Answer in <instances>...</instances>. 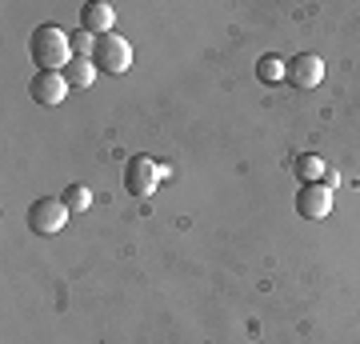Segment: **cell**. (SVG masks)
<instances>
[{
	"label": "cell",
	"mask_w": 360,
	"mask_h": 344,
	"mask_svg": "<svg viewBox=\"0 0 360 344\" xmlns=\"http://www.w3.org/2000/svg\"><path fill=\"white\" fill-rule=\"evenodd\" d=\"M28 49H32V60L40 72H65L72 60V37H65V28L56 25H40L28 40Z\"/></svg>",
	"instance_id": "1"
},
{
	"label": "cell",
	"mask_w": 360,
	"mask_h": 344,
	"mask_svg": "<svg viewBox=\"0 0 360 344\" xmlns=\"http://www.w3.org/2000/svg\"><path fill=\"white\" fill-rule=\"evenodd\" d=\"M165 177H172V168L153 160V156H132L129 165H124V189L132 196H153Z\"/></svg>",
	"instance_id": "2"
},
{
	"label": "cell",
	"mask_w": 360,
	"mask_h": 344,
	"mask_svg": "<svg viewBox=\"0 0 360 344\" xmlns=\"http://www.w3.org/2000/svg\"><path fill=\"white\" fill-rule=\"evenodd\" d=\"M92 60H96V68L120 77V72H129V68H132V44L120 37V32L96 37V52H92Z\"/></svg>",
	"instance_id": "3"
},
{
	"label": "cell",
	"mask_w": 360,
	"mask_h": 344,
	"mask_svg": "<svg viewBox=\"0 0 360 344\" xmlns=\"http://www.w3.org/2000/svg\"><path fill=\"white\" fill-rule=\"evenodd\" d=\"M68 204L56 200V196H40L32 208H28V229L37 232V236H52V232H60L68 224Z\"/></svg>",
	"instance_id": "4"
},
{
	"label": "cell",
	"mask_w": 360,
	"mask_h": 344,
	"mask_svg": "<svg viewBox=\"0 0 360 344\" xmlns=\"http://www.w3.org/2000/svg\"><path fill=\"white\" fill-rule=\"evenodd\" d=\"M296 212L304 220H328V212H333V189L304 184V189L296 192Z\"/></svg>",
	"instance_id": "5"
},
{
	"label": "cell",
	"mask_w": 360,
	"mask_h": 344,
	"mask_svg": "<svg viewBox=\"0 0 360 344\" xmlns=\"http://www.w3.org/2000/svg\"><path fill=\"white\" fill-rule=\"evenodd\" d=\"M288 84H296V89H316L324 80V60L321 56H312V52H300V56H292L288 60Z\"/></svg>",
	"instance_id": "6"
},
{
	"label": "cell",
	"mask_w": 360,
	"mask_h": 344,
	"mask_svg": "<svg viewBox=\"0 0 360 344\" xmlns=\"http://www.w3.org/2000/svg\"><path fill=\"white\" fill-rule=\"evenodd\" d=\"M68 84L65 80V72H37V80H32V101L37 104H65V96H68Z\"/></svg>",
	"instance_id": "7"
},
{
	"label": "cell",
	"mask_w": 360,
	"mask_h": 344,
	"mask_svg": "<svg viewBox=\"0 0 360 344\" xmlns=\"http://www.w3.org/2000/svg\"><path fill=\"white\" fill-rule=\"evenodd\" d=\"M112 25H116L112 4H104V0H89V4L80 8V28L92 32V37H108V32H116Z\"/></svg>",
	"instance_id": "8"
},
{
	"label": "cell",
	"mask_w": 360,
	"mask_h": 344,
	"mask_svg": "<svg viewBox=\"0 0 360 344\" xmlns=\"http://www.w3.org/2000/svg\"><path fill=\"white\" fill-rule=\"evenodd\" d=\"M96 60L92 56H72L68 60V68H65V80L72 84V89H92V80H96Z\"/></svg>",
	"instance_id": "9"
},
{
	"label": "cell",
	"mask_w": 360,
	"mask_h": 344,
	"mask_svg": "<svg viewBox=\"0 0 360 344\" xmlns=\"http://www.w3.org/2000/svg\"><path fill=\"white\" fill-rule=\"evenodd\" d=\"M257 77L264 80V84H281V80L288 77V60H284V56H260Z\"/></svg>",
	"instance_id": "10"
},
{
	"label": "cell",
	"mask_w": 360,
	"mask_h": 344,
	"mask_svg": "<svg viewBox=\"0 0 360 344\" xmlns=\"http://www.w3.org/2000/svg\"><path fill=\"white\" fill-rule=\"evenodd\" d=\"M296 177H300V180H304V184H321V177H324V168H328V165H324V160H321V156H312V153H304V156H296Z\"/></svg>",
	"instance_id": "11"
},
{
	"label": "cell",
	"mask_w": 360,
	"mask_h": 344,
	"mask_svg": "<svg viewBox=\"0 0 360 344\" xmlns=\"http://www.w3.org/2000/svg\"><path fill=\"white\" fill-rule=\"evenodd\" d=\"M60 200L68 204V212H72V217H77V212H89V208H92V189H89V184H68Z\"/></svg>",
	"instance_id": "12"
},
{
	"label": "cell",
	"mask_w": 360,
	"mask_h": 344,
	"mask_svg": "<svg viewBox=\"0 0 360 344\" xmlns=\"http://www.w3.org/2000/svg\"><path fill=\"white\" fill-rule=\"evenodd\" d=\"M92 52H96V37L84 32V28H77L72 32V56H92Z\"/></svg>",
	"instance_id": "13"
},
{
	"label": "cell",
	"mask_w": 360,
	"mask_h": 344,
	"mask_svg": "<svg viewBox=\"0 0 360 344\" xmlns=\"http://www.w3.org/2000/svg\"><path fill=\"white\" fill-rule=\"evenodd\" d=\"M321 184H324V189H336V184H340V172H336V168H324Z\"/></svg>",
	"instance_id": "14"
}]
</instances>
